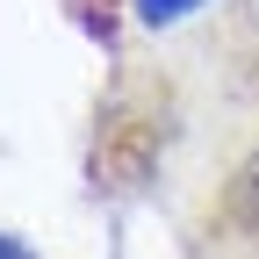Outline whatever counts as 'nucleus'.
<instances>
[{
    "mask_svg": "<svg viewBox=\"0 0 259 259\" xmlns=\"http://www.w3.org/2000/svg\"><path fill=\"white\" fill-rule=\"evenodd\" d=\"M0 259H29V252H22V245H15V238H0Z\"/></svg>",
    "mask_w": 259,
    "mask_h": 259,
    "instance_id": "obj_2",
    "label": "nucleus"
},
{
    "mask_svg": "<svg viewBox=\"0 0 259 259\" xmlns=\"http://www.w3.org/2000/svg\"><path fill=\"white\" fill-rule=\"evenodd\" d=\"M245 194H259V158H252V166H245Z\"/></svg>",
    "mask_w": 259,
    "mask_h": 259,
    "instance_id": "obj_3",
    "label": "nucleus"
},
{
    "mask_svg": "<svg viewBox=\"0 0 259 259\" xmlns=\"http://www.w3.org/2000/svg\"><path fill=\"white\" fill-rule=\"evenodd\" d=\"M202 0H137V22L144 29H166V22H180V15H194Z\"/></svg>",
    "mask_w": 259,
    "mask_h": 259,
    "instance_id": "obj_1",
    "label": "nucleus"
}]
</instances>
